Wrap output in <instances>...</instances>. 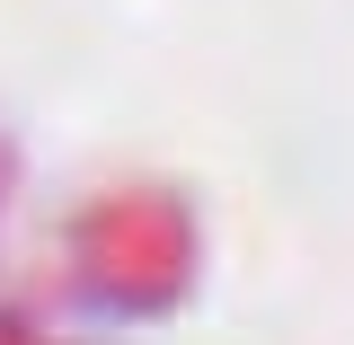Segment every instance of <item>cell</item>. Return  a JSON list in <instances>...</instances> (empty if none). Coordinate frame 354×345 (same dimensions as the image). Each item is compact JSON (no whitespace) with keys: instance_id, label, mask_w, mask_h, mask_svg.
<instances>
[]
</instances>
